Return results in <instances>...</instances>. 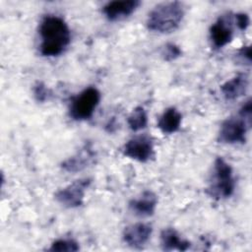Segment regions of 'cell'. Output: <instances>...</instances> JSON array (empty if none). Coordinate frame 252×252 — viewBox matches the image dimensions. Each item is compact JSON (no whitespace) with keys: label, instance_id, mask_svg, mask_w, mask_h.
Instances as JSON below:
<instances>
[{"label":"cell","instance_id":"5bb4252c","mask_svg":"<svg viewBox=\"0 0 252 252\" xmlns=\"http://www.w3.org/2000/svg\"><path fill=\"white\" fill-rule=\"evenodd\" d=\"M160 245L164 251H186L190 247V242L181 239L174 228L167 227L160 232Z\"/></svg>","mask_w":252,"mask_h":252},{"label":"cell","instance_id":"30bf717a","mask_svg":"<svg viewBox=\"0 0 252 252\" xmlns=\"http://www.w3.org/2000/svg\"><path fill=\"white\" fill-rule=\"evenodd\" d=\"M140 4L139 0H115L105 4L102 12L107 20L118 21L129 17Z\"/></svg>","mask_w":252,"mask_h":252},{"label":"cell","instance_id":"7c38bea8","mask_svg":"<svg viewBox=\"0 0 252 252\" xmlns=\"http://www.w3.org/2000/svg\"><path fill=\"white\" fill-rule=\"evenodd\" d=\"M248 86V75L246 73H238L220 86V92L226 100H234L247 92Z\"/></svg>","mask_w":252,"mask_h":252},{"label":"cell","instance_id":"6da1fadb","mask_svg":"<svg viewBox=\"0 0 252 252\" xmlns=\"http://www.w3.org/2000/svg\"><path fill=\"white\" fill-rule=\"evenodd\" d=\"M39 35L41 38L40 53L47 57L60 55L71 41V32L67 23L55 15H47L42 19Z\"/></svg>","mask_w":252,"mask_h":252},{"label":"cell","instance_id":"44dd1931","mask_svg":"<svg viewBox=\"0 0 252 252\" xmlns=\"http://www.w3.org/2000/svg\"><path fill=\"white\" fill-rule=\"evenodd\" d=\"M238 114L243 118L252 121V101L250 98L247 99L246 102L241 106Z\"/></svg>","mask_w":252,"mask_h":252},{"label":"cell","instance_id":"e0dca14e","mask_svg":"<svg viewBox=\"0 0 252 252\" xmlns=\"http://www.w3.org/2000/svg\"><path fill=\"white\" fill-rule=\"evenodd\" d=\"M80 249L77 241L74 239H57L48 248L52 252H76Z\"/></svg>","mask_w":252,"mask_h":252},{"label":"cell","instance_id":"5b68a950","mask_svg":"<svg viewBox=\"0 0 252 252\" xmlns=\"http://www.w3.org/2000/svg\"><path fill=\"white\" fill-rule=\"evenodd\" d=\"M251 123L252 121L243 118L239 114L225 119L220 125L218 136L219 142L224 144L245 143L246 134L251 127Z\"/></svg>","mask_w":252,"mask_h":252},{"label":"cell","instance_id":"52a82bcc","mask_svg":"<svg viewBox=\"0 0 252 252\" xmlns=\"http://www.w3.org/2000/svg\"><path fill=\"white\" fill-rule=\"evenodd\" d=\"M122 153L129 158L140 162H147L155 156L153 140L146 134L135 136L124 145Z\"/></svg>","mask_w":252,"mask_h":252},{"label":"cell","instance_id":"9c48e42d","mask_svg":"<svg viewBox=\"0 0 252 252\" xmlns=\"http://www.w3.org/2000/svg\"><path fill=\"white\" fill-rule=\"evenodd\" d=\"M95 153L90 142L86 143L76 155L64 160L61 167L67 172H78L88 167L94 161Z\"/></svg>","mask_w":252,"mask_h":252},{"label":"cell","instance_id":"277c9868","mask_svg":"<svg viewBox=\"0 0 252 252\" xmlns=\"http://www.w3.org/2000/svg\"><path fill=\"white\" fill-rule=\"evenodd\" d=\"M100 100V93L94 87H89L73 97L69 107L70 116L77 121L90 119Z\"/></svg>","mask_w":252,"mask_h":252},{"label":"cell","instance_id":"8fae6325","mask_svg":"<svg viewBox=\"0 0 252 252\" xmlns=\"http://www.w3.org/2000/svg\"><path fill=\"white\" fill-rule=\"evenodd\" d=\"M153 228L150 224L138 222L127 226L123 231V240L129 246L138 248L143 246L151 237Z\"/></svg>","mask_w":252,"mask_h":252},{"label":"cell","instance_id":"ac0fdd59","mask_svg":"<svg viewBox=\"0 0 252 252\" xmlns=\"http://www.w3.org/2000/svg\"><path fill=\"white\" fill-rule=\"evenodd\" d=\"M182 51L178 45L174 43H166L161 50V56L165 61H173L181 55Z\"/></svg>","mask_w":252,"mask_h":252},{"label":"cell","instance_id":"7a4b0ae2","mask_svg":"<svg viewBox=\"0 0 252 252\" xmlns=\"http://www.w3.org/2000/svg\"><path fill=\"white\" fill-rule=\"evenodd\" d=\"M184 17V7L178 1L164 2L154 7L149 13L147 27L150 31L167 33L175 31Z\"/></svg>","mask_w":252,"mask_h":252},{"label":"cell","instance_id":"2e32d148","mask_svg":"<svg viewBox=\"0 0 252 252\" xmlns=\"http://www.w3.org/2000/svg\"><path fill=\"white\" fill-rule=\"evenodd\" d=\"M127 123L132 131L144 129L148 124V115L142 106H137L128 116Z\"/></svg>","mask_w":252,"mask_h":252},{"label":"cell","instance_id":"d6986e66","mask_svg":"<svg viewBox=\"0 0 252 252\" xmlns=\"http://www.w3.org/2000/svg\"><path fill=\"white\" fill-rule=\"evenodd\" d=\"M33 95L38 102H44L49 99L52 93L42 82H37L33 87Z\"/></svg>","mask_w":252,"mask_h":252},{"label":"cell","instance_id":"7402d4cb","mask_svg":"<svg viewBox=\"0 0 252 252\" xmlns=\"http://www.w3.org/2000/svg\"><path fill=\"white\" fill-rule=\"evenodd\" d=\"M237 57L244 63L250 64L251 63V59H252V55H251V46L250 45H246L243 46L237 53Z\"/></svg>","mask_w":252,"mask_h":252},{"label":"cell","instance_id":"ffe728a7","mask_svg":"<svg viewBox=\"0 0 252 252\" xmlns=\"http://www.w3.org/2000/svg\"><path fill=\"white\" fill-rule=\"evenodd\" d=\"M234 22L239 30L244 31L248 28L250 19L246 13H237L234 15Z\"/></svg>","mask_w":252,"mask_h":252},{"label":"cell","instance_id":"9a60e30c","mask_svg":"<svg viewBox=\"0 0 252 252\" xmlns=\"http://www.w3.org/2000/svg\"><path fill=\"white\" fill-rule=\"evenodd\" d=\"M181 121V113L175 107H168L159 117L158 127L163 134H172L178 131Z\"/></svg>","mask_w":252,"mask_h":252},{"label":"cell","instance_id":"3957f363","mask_svg":"<svg viewBox=\"0 0 252 252\" xmlns=\"http://www.w3.org/2000/svg\"><path fill=\"white\" fill-rule=\"evenodd\" d=\"M235 188V179L233 177L232 167L222 158L218 157L214 162L213 173L207 188V194L216 199H224L230 197Z\"/></svg>","mask_w":252,"mask_h":252},{"label":"cell","instance_id":"ba28073f","mask_svg":"<svg viewBox=\"0 0 252 252\" xmlns=\"http://www.w3.org/2000/svg\"><path fill=\"white\" fill-rule=\"evenodd\" d=\"M233 36V19L230 13L220 16L210 28V38L215 48H222Z\"/></svg>","mask_w":252,"mask_h":252},{"label":"cell","instance_id":"8992f818","mask_svg":"<svg viewBox=\"0 0 252 252\" xmlns=\"http://www.w3.org/2000/svg\"><path fill=\"white\" fill-rule=\"evenodd\" d=\"M91 182L92 180L90 178L78 179L66 187L58 190L54 195L55 200L65 208H78L83 205L85 192L90 186Z\"/></svg>","mask_w":252,"mask_h":252},{"label":"cell","instance_id":"4fadbf2b","mask_svg":"<svg viewBox=\"0 0 252 252\" xmlns=\"http://www.w3.org/2000/svg\"><path fill=\"white\" fill-rule=\"evenodd\" d=\"M157 205V195L151 190H146L140 195V197L130 201L129 208L139 217H151L154 215Z\"/></svg>","mask_w":252,"mask_h":252}]
</instances>
